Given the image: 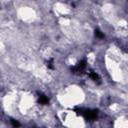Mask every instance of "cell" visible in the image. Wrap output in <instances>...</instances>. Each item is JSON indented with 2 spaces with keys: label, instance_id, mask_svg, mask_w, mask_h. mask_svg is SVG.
Wrapping results in <instances>:
<instances>
[{
  "label": "cell",
  "instance_id": "cell-1",
  "mask_svg": "<svg viewBox=\"0 0 128 128\" xmlns=\"http://www.w3.org/2000/svg\"><path fill=\"white\" fill-rule=\"evenodd\" d=\"M75 112L82 116L85 120L87 121H93L96 120V118L98 117V112L97 110H92V109H84V108H76Z\"/></svg>",
  "mask_w": 128,
  "mask_h": 128
},
{
  "label": "cell",
  "instance_id": "cell-2",
  "mask_svg": "<svg viewBox=\"0 0 128 128\" xmlns=\"http://www.w3.org/2000/svg\"><path fill=\"white\" fill-rule=\"evenodd\" d=\"M86 61L85 60H82L80 62H78L77 64H75L72 68H71V71L73 74H76V75H80L82 74L85 70H86Z\"/></svg>",
  "mask_w": 128,
  "mask_h": 128
},
{
  "label": "cell",
  "instance_id": "cell-3",
  "mask_svg": "<svg viewBox=\"0 0 128 128\" xmlns=\"http://www.w3.org/2000/svg\"><path fill=\"white\" fill-rule=\"evenodd\" d=\"M38 103L41 105H47L49 103V99L44 94H39L38 96Z\"/></svg>",
  "mask_w": 128,
  "mask_h": 128
},
{
  "label": "cell",
  "instance_id": "cell-4",
  "mask_svg": "<svg viewBox=\"0 0 128 128\" xmlns=\"http://www.w3.org/2000/svg\"><path fill=\"white\" fill-rule=\"evenodd\" d=\"M89 77H90L94 82L100 83V77H99V75H98L95 71H89Z\"/></svg>",
  "mask_w": 128,
  "mask_h": 128
},
{
  "label": "cell",
  "instance_id": "cell-5",
  "mask_svg": "<svg viewBox=\"0 0 128 128\" xmlns=\"http://www.w3.org/2000/svg\"><path fill=\"white\" fill-rule=\"evenodd\" d=\"M95 36L97 37V38H104V33L101 31V30H99V29H96L95 30Z\"/></svg>",
  "mask_w": 128,
  "mask_h": 128
},
{
  "label": "cell",
  "instance_id": "cell-6",
  "mask_svg": "<svg viewBox=\"0 0 128 128\" xmlns=\"http://www.w3.org/2000/svg\"><path fill=\"white\" fill-rule=\"evenodd\" d=\"M10 121H11V124L13 125L14 128H18V127L20 126V123H19L17 120H15V119H11Z\"/></svg>",
  "mask_w": 128,
  "mask_h": 128
},
{
  "label": "cell",
  "instance_id": "cell-7",
  "mask_svg": "<svg viewBox=\"0 0 128 128\" xmlns=\"http://www.w3.org/2000/svg\"><path fill=\"white\" fill-rule=\"evenodd\" d=\"M47 67L49 68V69H53L54 68V65H53V60L51 59V60H49L48 62H47Z\"/></svg>",
  "mask_w": 128,
  "mask_h": 128
}]
</instances>
